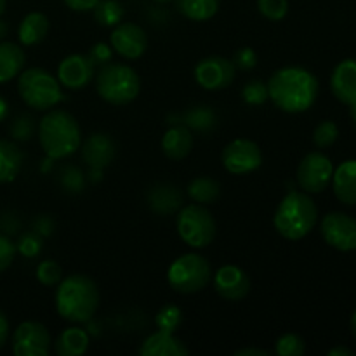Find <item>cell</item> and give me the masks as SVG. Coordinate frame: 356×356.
Instances as JSON below:
<instances>
[{
  "instance_id": "obj_1",
  "label": "cell",
  "mask_w": 356,
  "mask_h": 356,
  "mask_svg": "<svg viewBox=\"0 0 356 356\" xmlns=\"http://www.w3.org/2000/svg\"><path fill=\"white\" fill-rule=\"evenodd\" d=\"M268 96L285 113H302L318 97V80L312 72L299 66L280 68L268 80Z\"/></svg>"
},
{
  "instance_id": "obj_2",
  "label": "cell",
  "mask_w": 356,
  "mask_h": 356,
  "mask_svg": "<svg viewBox=\"0 0 356 356\" xmlns=\"http://www.w3.org/2000/svg\"><path fill=\"white\" fill-rule=\"evenodd\" d=\"M54 301L56 312L63 320L86 323L96 315L99 306V289L87 275L73 273L59 282Z\"/></svg>"
},
{
  "instance_id": "obj_3",
  "label": "cell",
  "mask_w": 356,
  "mask_h": 356,
  "mask_svg": "<svg viewBox=\"0 0 356 356\" xmlns=\"http://www.w3.org/2000/svg\"><path fill=\"white\" fill-rule=\"evenodd\" d=\"M38 141L51 160L72 156L82 143L76 118L66 110H51L38 124Z\"/></svg>"
},
{
  "instance_id": "obj_4",
  "label": "cell",
  "mask_w": 356,
  "mask_h": 356,
  "mask_svg": "<svg viewBox=\"0 0 356 356\" xmlns=\"http://www.w3.org/2000/svg\"><path fill=\"white\" fill-rule=\"evenodd\" d=\"M318 221V207L306 191H289L275 211V229L287 240H301Z\"/></svg>"
},
{
  "instance_id": "obj_5",
  "label": "cell",
  "mask_w": 356,
  "mask_h": 356,
  "mask_svg": "<svg viewBox=\"0 0 356 356\" xmlns=\"http://www.w3.org/2000/svg\"><path fill=\"white\" fill-rule=\"evenodd\" d=\"M96 90L103 101L113 106L132 103L141 90L138 72L122 63H106L96 75Z\"/></svg>"
},
{
  "instance_id": "obj_6",
  "label": "cell",
  "mask_w": 356,
  "mask_h": 356,
  "mask_svg": "<svg viewBox=\"0 0 356 356\" xmlns=\"http://www.w3.org/2000/svg\"><path fill=\"white\" fill-rule=\"evenodd\" d=\"M17 92L26 106L38 111L52 110L65 99L58 76H52L44 68H28L21 72L17 79Z\"/></svg>"
},
{
  "instance_id": "obj_7",
  "label": "cell",
  "mask_w": 356,
  "mask_h": 356,
  "mask_svg": "<svg viewBox=\"0 0 356 356\" xmlns=\"http://www.w3.org/2000/svg\"><path fill=\"white\" fill-rule=\"evenodd\" d=\"M177 233L186 245L193 249H205L214 242L218 225L205 205L190 204L177 214Z\"/></svg>"
},
{
  "instance_id": "obj_8",
  "label": "cell",
  "mask_w": 356,
  "mask_h": 356,
  "mask_svg": "<svg viewBox=\"0 0 356 356\" xmlns=\"http://www.w3.org/2000/svg\"><path fill=\"white\" fill-rule=\"evenodd\" d=\"M212 270L209 261L200 254H184L177 257L167 271V282L179 294L200 292L211 282Z\"/></svg>"
},
{
  "instance_id": "obj_9",
  "label": "cell",
  "mask_w": 356,
  "mask_h": 356,
  "mask_svg": "<svg viewBox=\"0 0 356 356\" xmlns=\"http://www.w3.org/2000/svg\"><path fill=\"white\" fill-rule=\"evenodd\" d=\"M332 176L334 165L329 156L320 152H312L299 163L296 179L302 191L313 195L325 191L332 183Z\"/></svg>"
},
{
  "instance_id": "obj_10",
  "label": "cell",
  "mask_w": 356,
  "mask_h": 356,
  "mask_svg": "<svg viewBox=\"0 0 356 356\" xmlns=\"http://www.w3.org/2000/svg\"><path fill=\"white\" fill-rule=\"evenodd\" d=\"M221 162L229 174L243 176V174H250L259 169L263 163V153L257 143L238 138L225 146L221 153Z\"/></svg>"
},
{
  "instance_id": "obj_11",
  "label": "cell",
  "mask_w": 356,
  "mask_h": 356,
  "mask_svg": "<svg viewBox=\"0 0 356 356\" xmlns=\"http://www.w3.org/2000/svg\"><path fill=\"white\" fill-rule=\"evenodd\" d=\"M51 334L44 323L23 322L13 334V351L16 356H47L51 353Z\"/></svg>"
},
{
  "instance_id": "obj_12",
  "label": "cell",
  "mask_w": 356,
  "mask_h": 356,
  "mask_svg": "<svg viewBox=\"0 0 356 356\" xmlns=\"http://www.w3.org/2000/svg\"><path fill=\"white\" fill-rule=\"evenodd\" d=\"M323 240L327 245L341 252L356 250V219L344 212H330L320 225Z\"/></svg>"
},
{
  "instance_id": "obj_13",
  "label": "cell",
  "mask_w": 356,
  "mask_h": 356,
  "mask_svg": "<svg viewBox=\"0 0 356 356\" xmlns=\"http://www.w3.org/2000/svg\"><path fill=\"white\" fill-rule=\"evenodd\" d=\"M235 72L236 68L232 59L222 56H209L200 59L195 66V79L202 89L221 90L233 82Z\"/></svg>"
},
{
  "instance_id": "obj_14",
  "label": "cell",
  "mask_w": 356,
  "mask_h": 356,
  "mask_svg": "<svg viewBox=\"0 0 356 356\" xmlns=\"http://www.w3.org/2000/svg\"><path fill=\"white\" fill-rule=\"evenodd\" d=\"M110 45L125 59H139L148 49V35L136 23H118L110 35Z\"/></svg>"
},
{
  "instance_id": "obj_15",
  "label": "cell",
  "mask_w": 356,
  "mask_h": 356,
  "mask_svg": "<svg viewBox=\"0 0 356 356\" xmlns=\"http://www.w3.org/2000/svg\"><path fill=\"white\" fill-rule=\"evenodd\" d=\"M94 63L89 56L83 54H70L59 63L58 66V80L61 87L70 90H79L89 86L94 79Z\"/></svg>"
},
{
  "instance_id": "obj_16",
  "label": "cell",
  "mask_w": 356,
  "mask_h": 356,
  "mask_svg": "<svg viewBox=\"0 0 356 356\" xmlns=\"http://www.w3.org/2000/svg\"><path fill=\"white\" fill-rule=\"evenodd\" d=\"M214 289L226 301L238 302L250 292V278L242 268L226 264L214 273Z\"/></svg>"
},
{
  "instance_id": "obj_17",
  "label": "cell",
  "mask_w": 356,
  "mask_h": 356,
  "mask_svg": "<svg viewBox=\"0 0 356 356\" xmlns=\"http://www.w3.org/2000/svg\"><path fill=\"white\" fill-rule=\"evenodd\" d=\"M82 159L90 167V170L101 172L115 159L113 139L104 132H96V134L89 136L82 145Z\"/></svg>"
},
{
  "instance_id": "obj_18",
  "label": "cell",
  "mask_w": 356,
  "mask_h": 356,
  "mask_svg": "<svg viewBox=\"0 0 356 356\" xmlns=\"http://www.w3.org/2000/svg\"><path fill=\"white\" fill-rule=\"evenodd\" d=\"M332 94L344 104H356V59H344L334 68L330 76Z\"/></svg>"
},
{
  "instance_id": "obj_19",
  "label": "cell",
  "mask_w": 356,
  "mask_h": 356,
  "mask_svg": "<svg viewBox=\"0 0 356 356\" xmlns=\"http://www.w3.org/2000/svg\"><path fill=\"white\" fill-rule=\"evenodd\" d=\"M190 350L181 339H177L174 334L156 330L149 334L139 348L141 356H186Z\"/></svg>"
},
{
  "instance_id": "obj_20",
  "label": "cell",
  "mask_w": 356,
  "mask_h": 356,
  "mask_svg": "<svg viewBox=\"0 0 356 356\" xmlns=\"http://www.w3.org/2000/svg\"><path fill=\"white\" fill-rule=\"evenodd\" d=\"M193 148V134L186 125H172L162 138V152L170 160L186 159Z\"/></svg>"
},
{
  "instance_id": "obj_21",
  "label": "cell",
  "mask_w": 356,
  "mask_h": 356,
  "mask_svg": "<svg viewBox=\"0 0 356 356\" xmlns=\"http://www.w3.org/2000/svg\"><path fill=\"white\" fill-rule=\"evenodd\" d=\"M334 195L344 205H356V160H346L332 176Z\"/></svg>"
},
{
  "instance_id": "obj_22",
  "label": "cell",
  "mask_w": 356,
  "mask_h": 356,
  "mask_svg": "<svg viewBox=\"0 0 356 356\" xmlns=\"http://www.w3.org/2000/svg\"><path fill=\"white\" fill-rule=\"evenodd\" d=\"M26 56L21 45L14 42H0V83H7L23 72Z\"/></svg>"
},
{
  "instance_id": "obj_23",
  "label": "cell",
  "mask_w": 356,
  "mask_h": 356,
  "mask_svg": "<svg viewBox=\"0 0 356 356\" xmlns=\"http://www.w3.org/2000/svg\"><path fill=\"white\" fill-rule=\"evenodd\" d=\"M49 33V17L44 13H30L21 19L17 28V38L23 45L31 47L37 45L47 37Z\"/></svg>"
},
{
  "instance_id": "obj_24",
  "label": "cell",
  "mask_w": 356,
  "mask_h": 356,
  "mask_svg": "<svg viewBox=\"0 0 356 356\" xmlns=\"http://www.w3.org/2000/svg\"><path fill=\"white\" fill-rule=\"evenodd\" d=\"M89 334L80 327L63 330L54 343V351L59 356H82L89 350Z\"/></svg>"
},
{
  "instance_id": "obj_25",
  "label": "cell",
  "mask_w": 356,
  "mask_h": 356,
  "mask_svg": "<svg viewBox=\"0 0 356 356\" xmlns=\"http://www.w3.org/2000/svg\"><path fill=\"white\" fill-rule=\"evenodd\" d=\"M23 152L16 143L0 139V184L16 179L23 167Z\"/></svg>"
},
{
  "instance_id": "obj_26",
  "label": "cell",
  "mask_w": 356,
  "mask_h": 356,
  "mask_svg": "<svg viewBox=\"0 0 356 356\" xmlns=\"http://www.w3.org/2000/svg\"><path fill=\"white\" fill-rule=\"evenodd\" d=\"M221 0H176V7L191 21H207L218 14Z\"/></svg>"
},
{
  "instance_id": "obj_27",
  "label": "cell",
  "mask_w": 356,
  "mask_h": 356,
  "mask_svg": "<svg viewBox=\"0 0 356 356\" xmlns=\"http://www.w3.org/2000/svg\"><path fill=\"white\" fill-rule=\"evenodd\" d=\"M181 204H183V198H181L179 190L170 184H160L153 188L149 193V205L160 214H170L179 209Z\"/></svg>"
},
{
  "instance_id": "obj_28",
  "label": "cell",
  "mask_w": 356,
  "mask_h": 356,
  "mask_svg": "<svg viewBox=\"0 0 356 356\" xmlns=\"http://www.w3.org/2000/svg\"><path fill=\"white\" fill-rule=\"evenodd\" d=\"M221 195V184L212 177H195L190 184H188V197L195 202V204H214Z\"/></svg>"
},
{
  "instance_id": "obj_29",
  "label": "cell",
  "mask_w": 356,
  "mask_h": 356,
  "mask_svg": "<svg viewBox=\"0 0 356 356\" xmlns=\"http://www.w3.org/2000/svg\"><path fill=\"white\" fill-rule=\"evenodd\" d=\"M94 17L101 26H117L124 17V6L118 0H99L94 7Z\"/></svg>"
},
{
  "instance_id": "obj_30",
  "label": "cell",
  "mask_w": 356,
  "mask_h": 356,
  "mask_svg": "<svg viewBox=\"0 0 356 356\" xmlns=\"http://www.w3.org/2000/svg\"><path fill=\"white\" fill-rule=\"evenodd\" d=\"M183 323V312H181L179 306L176 305H167L163 308L159 309L155 316V325L159 330L163 332L176 334L177 329Z\"/></svg>"
},
{
  "instance_id": "obj_31",
  "label": "cell",
  "mask_w": 356,
  "mask_h": 356,
  "mask_svg": "<svg viewBox=\"0 0 356 356\" xmlns=\"http://www.w3.org/2000/svg\"><path fill=\"white\" fill-rule=\"evenodd\" d=\"M214 124H216V115L211 108L198 106V108H193V110H190L186 115H184V125L190 127L191 131L207 132L214 127Z\"/></svg>"
},
{
  "instance_id": "obj_32",
  "label": "cell",
  "mask_w": 356,
  "mask_h": 356,
  "mask_svg": "<svg viewBox=\"0 0 356 356\" xmlns=\"http://www.w3.org/2000/svg\"><path fill=\"white\" fill-rule=\"evenodd\" d=\"M305 351V339L298 334H284L275 344V353L278 356H302Z\"/></svg>"
},
{
  "instance_id": "obj_33",
  "label": "cell",
  "mask_w": 356,
  "mask_h": 356,
  "mask_svg": "<svg viewBox=\"0 0 356 356\" xmlns=\"http://www.w3.org/2000/svg\"><path fill=\"white\" fill-rule=\"evenodd\" d=\"M337 138H339V129L332 120L320 122L313 132V143L322 149L330 148L337 141Z\"/></svg>"
},
{
  "instance_id": "obj_34",
  "label": "cell",
  "mask_w": 356,
  "mask_h": 356,
  "mask_svg": "<svg viewBox=\"0 0 356 356\" xmlns=\"http://www.w3.org/2000/svg\"><path fill=\"white\" fill-rule=\"evenodd\" d=\"M37 280L45 287H56L63 280V270L56 261L45 259L37 266Z\"/></svg>"
},
{
  "instance_id": "obj_35",
  "label": "cell",
  "mask_w": 356,
  "mask_h": 356,
  "mask_svg": "<svg viewBox=\"0 0 356 356\" xmlns=\"http://www.w3.org/2000/svg\"><path fill=\"white\" fill-rule=\"evenodd\" d=\"M242 99L250 106H261L270 99L268 96V83L261 82V80H252V82L245 83L242 90Z\"/></svg>"
},
{
  "instance_id": "obj_36",
  "label": "cell",
  "mask_w": 356,
  "mask_h": 356,
  "mask_svg": "<svg viewBox=\"0 0 356 356\" xmlns=\"http://www.w3.org/2000/svg\"><path fill=\"white\" fill-rule=\"evenodd\" d=\"M257 9L266 19L282 21L289 14V0H257Z\"/></svg>"
},
{
  "instance_id": "obj_37",
  "label": "cell",
  "mask_w": 356,
  "mask_h": 356,
  "mask_svg": "<svg viewBox=\"0 0 356 356\" xmlns=\"http://www.w3.org/2000/svg\"><path fill=\"white\" fill-rule=\"evenodd\" d=\"M16 249L24 257H37L42 250V238L38 233H24L21 235L19 242L16 243Z\"/></svg>"
},
{
  "instance_id": "obj_38",
  "label": "cell",
  "mask_w": 356,
  "mask_h": 356,
  "mask_svg": "<svg viewBox=\"0 0 356 356\" xmlns=\"http://www.w3.org/2000/svg\"><path fill=\"white\" fill-rule=\"evenodd\" d=\"M16 252V243H14L9 236L0 235V273H3V271L14 263Z\"/></svg>"
},
{
  "instance_id": "obj_39",
  "label": "cell",
  "mask_w": 356,
  "mask_h": 356,
  "mask_svg": "<svg viewBox=\"0 0 356 356\" xmlns=\"http://www.w3.org/2000/svg\"><path fill=\"white\" fill-rule=\"evenodd\" d=\"M232 61L233 65H235V68L243 70V72H249V70H252L254 66L257 65V54L254 49L242 47L235 52Z\"/></svg>"
},
{
  "instance_id": "obj_40",
  "label": "cell",
  "mask_w": 356,
  "mask_h": 356,
  "mask_svg": "<svg viewBox=\"0 0 356 356\" xmlns=\"http://www.w3.org/2000/svg\"><path fill=\"white\" fill-rule=\"evenodd\" d=\"M111 51H113L111 45L104 44V42H97V44H94L92 47H90V52H89L90 61L94 63V66L106 65V63L111 61V56H113V52Z\"/></svg>"
},
{
  "instance_id": "obj_41",
  "label": "cell",
  "mask_w": 356,
  "mask_h": 356,
  "mask_svg": "<svg viewBox=\"0 0 356 356\" xmlns=\"http://www.w3.org/2000/svg\"><path fill=\"white\" fill-rule=\"evenodd\" d=\"M33 134V122L30 117H21L17 118L13 124V136L19 141H26Z\"/></svg>"
},
{
  "instance_id": "obj_42",
  "label": "cell",
  "mask_w": 356,
  "mask_h": 356,
  "mask_svg": "<svg viewBox=\"0 0 356 356\" xmlns=\"http://www.w3.org/2000/svg\"><path fill=\"white\" fill-rule=\"evenodd\" d=\"M63 181H65V186L70 188V190H73V191L82 190V172H79L76 169L66 170Z\"/></svg>"
},
{
  "instance_id": "obj_43",
  "label": "cell",
  "mask_w": 356,
  "mask_h": 356,
  "mask_svg": "<svg viewBox=\"0 0 356 356\" xmlns=\"http://www.w3.org/2000/svg\"><path fill=\"white\" fill-rule=\"evenodd\" d=\"M63 2H65V6L68 9L76 10V13H89V10H92L96 7V3L99 0H63Z\"/></svg>"
},
{
  "instance_id": "obj_44",
  "label": "cell",
  "mask_w": 356,
  "mask_h": 356,
  "mask_svg": "<svg viewBox=\"0 0 356 356\" xmlns=\"http://www.w3.org/2000/svg\"><path fill=\"white\" fill-rule=\"evenodd\" d=\"M7 339H9V320L0 312V350L6 346Z\"/></svg>"
},
{
  "instance_id": "obj_45",
  "label": "cell",
  "mask_w": 356,
  "mask_h": 356,
  "mask_svg": "<svg viewBox=\"0 0 356 356\" xmlns=\"http://www.w3.org/2000/svg\"><path fill=\"white\" fill-rule=\"evenodd\" d=\"M271 353L268 350H261V348H243L238 350L235 356H270Z\"/></svg>"
},
{
  "instance_id": "obj_46",
  "label": "cell",
  "mask_w": 356,
  "mask_h": 356,
  "mask_svg": "<svg viewBox=\"0 0 356 356\" xmlns=\"http://www.w3.org/2000/svg\"><path fill=\"white\" fill-rule=\"evenodd\" d=\"M353 350H350V348H343V346H337V348H332V350H329V356H353Z\"/></svg>"
},
{
  "instance_id": "obj_47",
  "label": "cell",
  "mask_w": 356,
  "mask_h": 356,
  "mask_svg": "<svg viewBox=\"0 0 356 356\" xmlns=\"http://www.w3.org/2000/svg\"><path fill=\"white\" fill-rule=\"evenodd\" d=\"M7 115H9V104H7V101L0 96V122L6 120Z\"/></svg>"
},
{
  "instance_id": "obj_48",
  "label": "cell",
  "mask_w": 356,
  "mask_h": 356,
  "mask_svg": "<svg viewBox=\"0 0 356 356\" xmlns=\"http://www.w3.org/2000/svg\"><path fill=\"white\" fill-rule=\"evenodd\" d=\"M351 330H353V334L356 336V309H355L353 316H351Z\"/></svg>"
},
{
  "instance_id": "obj_49",
  "label": "cell",
  "mask_w": 356,
  "mask_h": 356,
  "mask_svg": "<svg viewBox=\"0 0 356 356\" xmlns=\"http://www.w3.org/2000/svg\"><path fill=\"white\" fill-rule=\"evenodd\" d=\"M6 7H7V0H0V16L6 13Z\"/></svg>"
},
{
  "instance_id": "obj_50",
  "label": "cell",
  "mask_w": 356,
  "mask_h": 356,
  "mask_svg": "<svg viewBox=\"0 0 356 356\" xmlns=\"http://www.w3.org/2000/svg\"><path fill=\"white\" fill-rule=\"evenodd\" d=\"M3 33H6V26H3V23L0 21V38L3 37Z\"/></svg>"
},
{
  "instance_id": "obj_51",
  "label": "cell",
  "mask_w": 356,
  "mask_h": 356,
  "mask_svg": "<svg viewBox=\"0 0 356 356\" xmlns=\"http://www.w3.org/2000/svg\"><path fill=\"white\" fill-rule=\"evenodd\" d=\"M155 2H159V3H169V2H174V0H155Z\"/></svg>"
}]
</instances>
